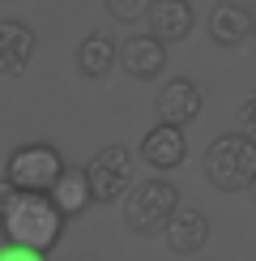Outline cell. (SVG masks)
I'll use <instances>...</instances> for the list:
<instances>
[{"label":"cell","mask_w":256,"mask_h":261,"mask_svg":"<svg viewBox=\"0 0 256 261\" xmlns=\"http://www.w3.org/2000/svg\"><path fill=\"white\" fill-rule=\"evenodd\" d=\"M77 69L85 73L90 82H107L115 69V43L103 35V30H90L81 43H77Z\"/></svg>","instance_id":"cell-13"},{"label":"cell","mask_w":256,"mask_h":261,"mask_svg":"<svg viewBox=\"0 0 256 261\" xmlns=\"http://www.w3.org/2000/svg\"><path fill=\"white\" fill-rule=\"evenodd\" d=\"M158 124H175V128H184L192 124L201 112H205V94L197 90V82H188V77H171L163 90H158Z\"/></svg>","instance_id":"cell-6"},{"label":"cell","mask_w":256,"mask_h":261,"mask_svg":"<svg viewBox=\"0 0 256 261\" xmlns=\"http://www.w3.org/2000/svg\"><path fill=\"white\" fill-rule=\"evenodd\" d=\"M248 193H252V201H256V171H252V180H248Z\"/></svg>","instance_id":"cell-19"},{"label":"cell","mask_w":256,"mask_h":261,"mask_svg":"<svg viewBox=\"0 0 256 261\" xmlns=\"http://www.w3.org/2000/svg\"><path fill=\"white\" fill-rule=\"evenodd\" d=\"M115 60H120V69L128 77L149 82V77H158V73L167 69V47L154 35H128L120 47H115Z\"/></svg>","instance_id":"cell-7"},{"label":"cell","mask_w":256,"mask_h":261,"mask_svg":"<svg viewBox=\"0 0 256 261\" xmlns=\"http://www.w3.org/2000/svg\"><path fill=\"white\" fill-rule=\"evenodd\" d=\"M103 5H107V13L115 21H137L149 9V0H103Z\"/></svg>","instance_id":"cell-15"},{"label":"cell","mask_w":256,"mask_h":261,"mask_svg":"<svg viewBox=\"0 0 256 261\" xmlns=\"http://www.w3.org/2000/svg\"><path fill=\"white\" fill-rule=\"evenodd\" d=\"M0 261H47L43 253H30V248H13V244H5L0 248Z\"/></svg>","instance_id":"cell-17"},{"label":"cell","mask_w":256,"mask_h":261,"mask_svg":"<svg viewBox=\"0 0 256 261\" xmlns=\"http://www.w3.org/2000/svg\"><path fill=\"white\" fill-rule=\"evenodd\" d=\"M120 201H124V227L133 236H158L167 227V219L184 205V201H179L175 180H163V176L133 184Z\"/></svg>","instance_id":"cell-2"},{"label":"cell","mask_w":256,"mask_h":261,"mask_svg":"<svg viewBox=\"0 0 256 261\" xmlns=\"http://www.w3.org/2000/svg\"><path fill=\"white\" fill-rule=\"evenodd\" d=\"M47 201L56 205V210L64 214V219H73V214H81L85 205H90V189H85V176H81V167H64L56 184L47 189Z\"/></svg>","instance_id":"cell-14"},{"label":"cell","mask_w":256,"mask_h":261,"mask_svg":"<svg viewBox=\"0 0 256 261\" xmlns=\"http://www.w3.org/2000/svg\"><path fill=\"white\" fill-rule=\"evenodd\" d=\"M85 189H90V201H120L128 189H133V150L128 146H103L99 154L81 167Z\"/></svg>","instance_id":"cell-5"},{"label":"cell","mask_w":256,"mask_h":261,"mask_svg":"<svg viewBox=\"0 0 256 261\" xmlns=\"http://www.w3.org/2000/svg\"><path fill=\"white\" fill-rule=\"evenodd\" d=\"M256 171V137H243V133H222L209 141L205 150V180L222 193H239L248 189Z\"/></svg>","instance_id":"cell-3"},{"label":"cell","mask_w":256,"mask_h":261,"mask_svg":"<svg viewBox=\"0 0 256 261\" xmlns=\"http://www.w3.org/2000/svg\"><path fill=\"white\" fill-rule=\"evenodd\" d=\"M163 236H167V248H171V253H184V257H188V253H201L205 240H209V219L197 210V205H179V210L167 219Z\"/></svg>","instance_id":"cell-11"},{"label":"cell","mask_w":256,"mask_h":261,"mask_svg":"<svg viewBox=\"0 0 256 261\" xmlns=\"http://www.w3.org/2000/svg\"><path fill=\"white\" fill-rule=\"evenodd\" d=\"M145 17H149V35L163 43V47H167V43L188 39L192 26H197V13H192L188 0H149Z\"/></svg>","instance_id":"cell-8"},{"label":"cell","mask_w":256,"mask_h":261,"mask_svg":"<svg viewBox=\"0 0 256 261\" xmlns=\"http://www.w3.org/2000/svg\"><path fill=\"white\" fill-rule=\"evenodd\" d=\"M235 116H239V128H243V133H256V90L239 103V112H235Z\"/></svg>","instance_id":"cell-16"},{"label":"cell","mask_w":256,"mask_h":261,"mask_svg":"<svg viewBox=\"0 0 256 261\" xmlns=\"http://www.w3.org/2000/svg\"><path fill=\"white\" fill-rule=\"evenodd\" d=\"M141 159H145L154 171H175L179 163L188 159V137H184V128H175V124H154V128L141 137Z\"/></svg>","instance_id":"cell-10"},{"label":"cell","mask_w":256,"mask_h":261,"mask_svg":"<svg viewBox=\"0 0 256 261\" xmlns=\"http://www.w3.org/2000/svg\"><path fill=\"white\" fill-rule=\"evenodd\" d=\"M35 60V30L17 17H0V73L21 77Z\"/></svg>","instance_id":"cell-9"},{"label":"cell","mask_w":256,"mask_h":261,"mask_svg":"<svg viewBox=\"0 0 256 261\" xmlns=\"http://www.w3.org/2000/svg\"><path fill=\"white\" fill-rule=\"evenodd\" d=\"M9 193H13V184H9V180H0V205L9 201Z\"/></svg>","instance_id":"cell-18"},{"label":"cell","mask_w":256,"mask_h":261,"mask_svg":"<svg viewBox=\"0 0 256 261\" xmlns=\"http://www.w3.org/2000/svg\"><path fill=\"white\" fill-rule=\"evenodd\" d=\"M64 231V214L47 201V193H9L0 205V236L13 248H30V253L47 257Z\"/></svg>","instance_id":"cell-1"},{"label":"cell","mask_w":256,"mask_h":261,"mask_svg":"<svg viewBox=\"0 0 256 261\" xmlns=\"http://www.w3.org/2000/svg\"><path fill=\"white\" fill-rule=\"evenodd\" d=\"M64 171V159L56 146H47V141H26V146H17L13 154L5 163V180L13 184L17 193H47L56 176Z\"/></svg>","instance_id":"cell-4"},{"label":"cell","mask_w":256,"mask_h":261,"mask_svg":"<svg viewBox=\"0 0 256 261\" xmlns=\"http://www.w3.org/2000/svg\"><path fill=\"white\" fill-rule=\"evenodd\" d=\"M252 35H256V17H252Z\"/></svg>","instance_id":"cell-20"},{"label":"cell","mask_w":256,"mask_h":261,"mask_svg":"<svg viewBox=\"0 0 256 261\" xmlns=\"http://www.w3.org/2000/svg\"><path fill=\"white\" fill-rule=\"evenodd\" d=\"M252 35V13L239 5H213L209 9V39L218 47H239Z\"/></svg>","instance_id":"cell-12"}]
</instances>
